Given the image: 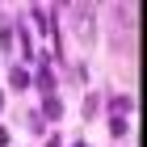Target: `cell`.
I'll return each mask as SVG.
<instances>
[{
    "mask_svg": "<svg viewBox=\"0 0 147 147\" xmlns=\"http://www.w3.org/2000/svg\"><path fill=\"white\" fill-rule=\"evenodd\" d=\"M51 63H55L51 55H42V59H38V88H42L46 97H55V71H51Z\"/></svg>",
    "mask_w": 147,
    "mask_h": 147,
    "instance_id": "1",
    "label": "cell"
},
{
    "mask_svg": "<svg viewBox=\"0 0 147 147\" xmlns=\"http://www.w3.org/2000/svg\"><path fill=\"white\" fill-rule=\"evenodd\" d=\"M42 113H46V118H63V105H59V97H46V101H42Z\"/></svg>",
    "mask_w": 147,
    "mask_h": 147,
    "instance_id": "2",
    "label": "cell"
},
{
    "mask_svg": "<svg viewBox=\"0 0 147 147\" xmlns=\"http://www.w3.org/2000/svg\"><path fill=\"white\" fill-rule=\"evenodd\" d=\"M109 109H113V118H122V113L130 109V97H113V101H109Z\"/></svg>",
    "mask_w": 147,
    "mask_h": 147,
    "instance_id": "3",
    "label": "cell"
},
{
    "mask_svg": "<svg viewBox=\"0 0 147 147\" xmlns=\"http://www.w3.org/2000/svg\"><path fill=\"white\" fill-rule=\"evenodd\" d=\"M30 84V76H25V67H13V88H25Z\"/></svg>",
    "mask_w": 147,
    "mask_h": 147,
    "instance_id": "4",
    "label": "cell"
},
{
    "mask_svg": "<svg viewBox=\"0 0 147 147\" xmlns=\"http://www.w3.org/2000/svg\"><path fill=\"white\" fill-rule=\"evenodd\" d=\"M0 46H4V51L13 46V25H0Z\"/></svg>",
    "mask_w": 147,
    "mask_h": 147,
    "instance_id": "5",
    "label": "cell"
},
{
    "mask_svg": "<svg viewBox=\"0 0 147 147\" xmlns=\"http://www.w3.org/2000/svg\"><path fill=\"white\" fill-rule=\"evenodd\" d=\"M0 147H9V130H4V126H0Z\"/></svg>",
    "mask_w": 147,
    "mask_h": 147,
    "instance_id": "6",
    "label": "cell"
},
{
    "mask_svg": "<svg viewBox=\"0 0 147 147\" xmlns=\"http://www.w3.org/2000/svg\"><path fill=\"white\" fill-rule=\"evenodd\" d=\"M0 105H4V92H0Z\"/></svg>",
    "mask_w": 147,
    "mask_h": 147,
    "instance_id": "7",
    "label": "cell"
},
{
    "mask_svg": "<svg viewBox=\"0 0 147 147\" xmlns=\"http://www.w3.org/2000/svg\"><path fill=\"white\" fill-rule=\"evenodd\" d=\"M51 147H59V139H55V143H51Z\"/></svg>",
    "mask_w": 147,
    "mask_h": 147,
    "instance_id": "8",
    "label": "cell"
},
{
    "mask_svg": "<svg viewBox=\"0 0 147 147\" xmlns=\"http://www.w3.org/2000/svg\"><path fill=\"white\" fill-rule=\"evenodd\" d=\"M76 147H88V143H76Z\"/></svg>",
    "mask_w": 147,
    "mask_h": 147,
    "instance_id": "9",
    "label": "cell"
}]
</instances>
